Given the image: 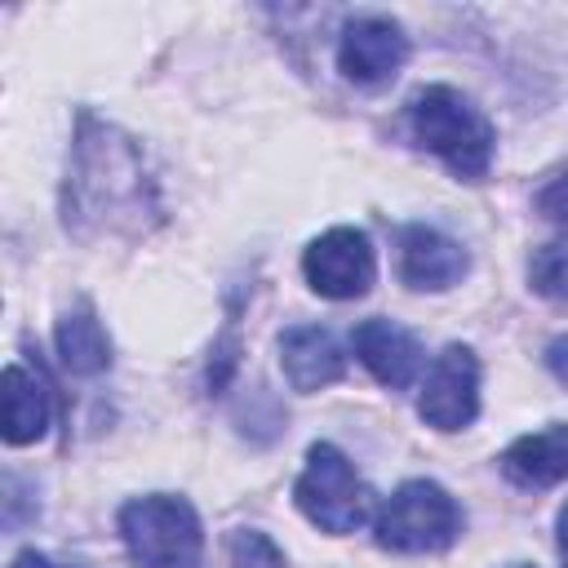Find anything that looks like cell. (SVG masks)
Masks as SVG:
<instances>
[{
	"label": "cell",
	"mask_w": 568,
	"mask_h": 568,
	"mask_svg": "<svg viewBox=\"0 0 568 568\" xmlns=\"http://www.w3.org/2000/svg\"><path fill=\"white\" fill-rule=\"evenodd\" d=\"M49 430V382L18 359L4 364V444L22 448Z\"/></svg>",
	"instance_id": "cell-13"
},
{
	"label": "cell",
	"mask_w": 568,
	"mask_h": 568,
	"mask_svg": "<svg viewBox=\"0 0 568 568\" xmlns=\"http://www.w3.org/2000/svg\"><path fill=\"white\" fill-rule=\"evenodd\" d=\"M404 58H408V36L399 22H390L382 13H364L342 27L337 71L351 84H382L404 67Z\"/></svg>",
	"instance_id": "cell-8"
},
{
	"label": "cell",
	"mask_w": 568,
	"mask_h": 568,
	"mask_svg": "<svg viewBox=\"0 0 568 568\" xmlns=\"http://www.w3.org/2000/svg\"><path fill=\"white\" fill-rule=\"evenodd\" d=\"M466 266H470V257L453 235H444L435 226H422V222L404 226V235H399V275H404L408 288L444 293L466 275Z\"/></svg>",
	"instance_id": "cell-9"
},
{
	"label": "cell",
	"mask_w": 568,
	"mask_h": 568,
	"mask_svg": "<svg viewBox=\"0 0 568 568\" xmlns=\"http://www.w3.org/2000/svg\"><path fill=\"white\" fill-rule=\"evenodd\" d=\"M351 346H355L359 364H364L382 386H390V390H404V386L413 382L417 364H422L417 337H413L408 328H399L395 320H382V315L359 320L355 333H351Z\"/></svg>",
	"instance_id": "cell-11"
},
{
	"label": "cell",
	"mask_w": 568,
	"mask_h": 568,
	"mask_svg": "<svg viewBox=\"0 0 568 568\" xmlns=\"http://www.w3.org/2000/svg\"><path fill=\"white\" fill-rule=\"evenodd\" d=\"M302 275L320 297L333 302H351L364 297L373 288L377 275V257L364 231L355 226H333L320 240H311V248L302 253Z\"/></svg>",
	"instance_id": "cell-6"
},
{
	"label": "cell",
	"mask_w": 568,
	"mask_h": 568,
	"mask_svg": "<svg viewBox=\"0 0 568 568\" xmlns=\"http://www.w3.org/2000/svg\"><path fill=\"white\" fill-rule=\"evenodd\" d=\"M293 497H297V510L320 532H333V537L355 532L368 519V506H373L368 484L359 479L351 457L333 444H311L306 448V466L293 484Z\"/></svg>",
	"instance_id": "cell-5"
},
{
	"label": "cell",
	"mask_w": 568,
	"mask_h": 568,
	"mask_svg": "<svg viewBox=\"0 0 568 568\" xmlns=\"http://www.w3.org/2000/svg\"><path fill=\"white\" fill-rule=\"evenodd\" d=\"M532 204H537V213H541V217H550V222H568V164H564V169H555V173L537 186Z\"/></svg>",
	"instance_id": "cell-17"
},
{
	"label": "cell",
	"mask_w": 568,
	"mask_h": 568,
	"mask_svg": "<svg viewBox=\"0 0 568 568\" xmlns=\"http://www.w3.org/2000/svg\"><path fill=\"white\" fill-rule=\"evenodd\" d=\"M462 506L448 497V488H439L435 479H408L382 501L373 532L382 550L435 555L462 537Z\"/></svg>",
	"instance_id": "cell-4"
},
{
	"label": "cell",
	"mask_w": 568,
	"mask_h": 568,
	"mask_svg": "<svg viewBox=\"0 0 568 568\" xmlns=\"http://www.w3.org/2000/svg\"><path fill=\"white\" fill-rule=\"evenodd\" d=\"M53 337H58V359H62L67 373H75V377L106 373V364H111V337H106V328H102V320H98V311L89 302H75L58 320V333Z\"/></svg>",
	"instance_id": "cell-14"
},
{
	"label": "cell",
	"mask_w": 568,
	"mask_h": 568,
	"mask_svg": "<svg viewBox=\"0 0 568 568\" xmlns=\"http://www.w3.org/2000/svg\"><path fill=\"white\" fill-rule=\"evenodd\" d=\"M417 413L435 430H462L475 422V413H479V359L470 346L453 342L435 355V364L426 368L422 395H417Z\"/></svg>",
	"instance_id": "cell-7"
},
{
	"label": "cell",
	"mask_w": 568,
	"mask_h": 568,
	"mask_svg": "<svg viewBox=\"0 0 568 568\" xmlns=\"http://www.w3.org/2000/svg\"><path fill=\"white\" fill-rule=\"evenodd\" d=\"M559 555H564V568H568V506L559 510Z\"/></svg>",
	"instance_id": "cell-20"
},
{
	"label": "cell",
	"mask_w": 568,
	"mask_h": 568,
	"mask_svg": "<svg viewBox=\"0 0 568 568\" xmlns=\"http://www.w3.org/2000/svg\"><path fill=\"white\" fill-rule=\"evenodd\" d=\"M501 475L519 488H555L559 479H568V426L555 422L546 430L519 435L501 453Z\"/></svg>",
	"instance_id": "cell-12"
},
{
	"label": "cell",
	"mask_w": 568,
	"mask_h": 568,
	"mask_svg": "<svg viewBox=\"0 0 568 568\" xmlns=\"http://www.w3.org/2000/svg\"><path fill=\"white\" fill-rule=\"evenodd\" d=\"M408 133H413L417 146L435 151L466 182H479L488 173V164H493L497 133H493L488 115L470 98L448 89V84H426V89L413 93V102H408Z\"/></svg>",
	"instance_id": "cell-2"
},
{
	"label": "cell",
	"mask_w": 568,
	"mask_h": 568,
	"mask_svg": "<svg viewBox=\"0 0 568 568\" xmlns=\"http://www.w3.org/2000/svg\"><path fill=\"white\" fill-rule=\"evenodd\" d=\"M528 280L541 297L550 302H568V240H550L532 253L528 262Z\"/></svg>",
	"instance_id": "cell-15"
},
{
	"label": "cell",
	"mask_w": 568,
	"mask_h": 568,
	"mask_svg": "<svg viewBox=\"0 0 568 568\" xmlns=\"http://www.w3.org/2000/svg\"><path fill=\"white\" fill-rule=\"evenodd\" d=\"M9 568H53V564H49V559H44L40 550H22V555H18V559H13Z\"/></svg>",
	"instance_id": "cell-19"
},
{
	"label": "cell",
	"mask_w": 568,
	"mask_h": 568,
	"mask_svg": "<svg viewBox=\"0 0 568 568\" xmlns=\"http://www.w3.org/2000/svg\"><path fill=\"white\" fill-rule=\"evenodd\" d=\"M280 368H284L293 390L311 395V390L333 386L346 373V355H342V346H337V337L328 328L293 324V328L280 333Z\"/></svg>",
	"instance_id": "cell-10"
},
{
	"label": "cell",
	"mask_w": 568,
	"mask_h": 568,
	"mask_svg": "<svg viewBox=\"0 0 568 568\" xmlns=\"http://www.w3.org/2000/svg\"><path fill=\"white\" fill-rule=\"evenodd\" d=\"M226 550H231V568H288L284 555H280V546L266 532H257V528L231 532Z\"/></svg>",
	"instance_id": "cell-16"
},
{
	"label": "cell",
	"mask_w": 568,
	"mask_h": 568,
	"mask_svg": "<svg viewBox=\"0 0 568 568\" xmlns=\"http://www.w3.org/2000/svg\"><path fill=\"white\" fill-rule=\"evenodd\" d=\"M546 368L568 386V337H555V342L546 346Z\"/></svg>",
	"instance_id": "cell-18"
},
{
	"label": "cell",
	"mask_w": 568,
	"mask_h": 568,
	"mask_svg": "<svg viewBox=\"0 0 568 568\" xmlns=\"http://www.w3.org/2000/svg\"><path fill=\"white\" fill-rule=\"evenodd\" d=\"M510 568H532V564H510Z\"/></svg>",
	"instance_id": "cell-21"
},
{
	"label": "cell",
	"mask_w": 568,
	"mask_h": 568,
	"mask_svg": "<svg viewBox=\"0 0 568 568\" xmlns=\"http://www.w3.org/2000/svg\"><path fill=\"white\" fill-rule=\"evenodd\" d=\"M62 222L80 240L146 235L160 222V200L142 146L124 129L80 115L62 186Z\"/></svg>",
	"instance_id": "cell-1"
},
{
	"label": "cell",
	"mask_w": 568,
	"mask_h": 568,
	"mask_svg": "<svg viewBox=\"0 0 568 568\" xmlns=\"http://www.w3.org/2000/svg\"><path fill=\"white\" fill-rule=\"evenodd\" d=\"M120 541L138 568H191L200 559L204 528L186 497L151 493L120 506Z\"/></svg>",
	"instance_id": "cell-3"
}]
</instances>
